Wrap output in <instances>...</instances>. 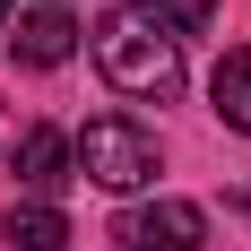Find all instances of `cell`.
<instances>
[{
    "label": "cell",
    "instance_id": "cell-1",
    "mask_svg": "<svg viewBox=\"0 0 251 251\" xmlns=\"http://www.w3.org/2000/svg\"><path fill=\"white\" fill-rule=\"evenodd\" d=\"M96 70L113 78L122 96H139V104H165V96H182V44L165 35V26L130 18V9L96 18Z\"/></svg>",
    "mask_w": 251,
    "mask_h": 251
},
{
    "label": "cell",
    "instance_id": "cell-6",
    "mask_svg": "<svg viewBox=\"0 0 251 251\" xmlns=\"http://www.w3.org/2000/svg\"><path fill=\"white\" fill-rule=\"evenodd\" d=\"M208 96H217V122L251 139V44H234L226 61H217V78H208Z\"/></svg>",
    "mask_w": 251,
    "mask_h": 251
},
{
    "label": "cell",
    "instance_id": "cell-3",
    "mask_svg": "<svg viewBox=\"0 0 251 251\" xmlns=\"http://www.w3.org/2000/svg\"><path fill=\"white\" fill-rule=\"evenodd\" d=\"M122 243H130V251H200V243H208V208H191V200L130 208V217H122Z\"/></svg>",
    "mask_w": 251,
    "mask_h": 251
},
{
    "label": "cell",
    "instance_id": "cell-2",
    "mask_svg": "<svg viewBox=\"0 0 251 251\" xmlns=\"http://www.w3.org/2000/svg\"><path fill=\"white\" fill-rule=\"evenodd\" d=\"M70 156H78V174L96 182V191H148L156 182V139L130 113H96V122L70 139Z\"/></svg>",
    "mask_w": 251,
    "mask_h": 251
},
{
    "label": "cell",
    "instance_id": "cell-9",
    "mask_svg": "<svg viewBox=\"0 0 251 251\" xmlns=\"http://www.w3.org/2000/svg\"><path fill=\"white\" fill-rule=\"evenodd\" d=\"M0 35H9V18H0Z\"/></svg>",
    "mask_w": 251,
    "mask_h": 251
},
{
    "label": "cell",
    "instance_id": "cell-7",
    "mask_svg": "<svg viewBox=\"0 0 251 251\" xmlns=\"http://www.w3.org/2000/svg\"><path fill=\"white\" fill-rule=\"evenodd\" d=\"M0 234H9V251H70V217L44 208V200H18Z\"/></svg>",
    "mask_w": 251,
    "mask_h": 251
},
{
    "label": "cell",
    "instance_id": "cell-5",
    "mask_svg": "<svg viewBox=\"0 0 251 251\" xmlns=\"http://www.w3.org/2000/svg\"><path fill=\"white\" fill-rule=\"evenodd\" d=\"M70 52H78V18H70V9H52V0H44V9H26V18H18V61H26V70H61Z\"/></svg>",
    "mask_w": 251,
    "mask_h": 251
},
{
    "label": "cell",
    "instance_id": "cell-4",
    "mask_svg": "<svg viewBox=\"0 0 251 251\" xmlns=\"http://www.w3.org/2000/svg\"><path fill=\"white\" fill-rule=\"evenodd\" d=\"M70 174H78V156H70V139L35 122V130L18 139V182H26V200H44V208H52V191H61Z\"/></svg>",
    "mask_w": 251,
    "mask_h": 251
},
{
    "label": "cell",
    "instance_id": "cell-8",
    "mask_svg": "<svg viewBox=\"0 0 251 251\" xmlns=\"http://www.w3.org/2000/svg\"><path fill=\"white\" fill-rule=\"evenodd\" d=\"M122 9H130V18H148V26H165L174 44H182V35H200V26L217 18V0H122Z\"/></svg>",
    "mask_w": 251,
    "mask_h": 251
}]
</instances>
